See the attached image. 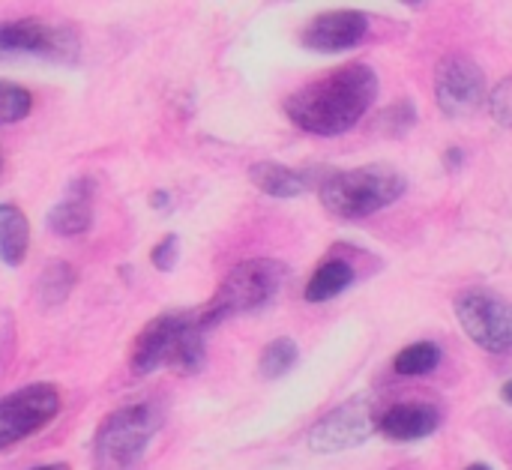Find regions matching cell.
<instances>
[{
  "instance_id": "19",
  "label": "cell",
  "mask_w": 512,
  "mask_h": 470,
  "mask_svg": "<svg viewBox=\"0 0 512 470\" xmlns=\"http://www.w3.org/2000/svg\"><path fill=\"white\" fill-rule=\"evenodd\" d=\"M297 357H300V351H297V345H294L291 339H273V342L261 351L258 369H261V375H264L267 381H273V378L288 375V372L294 369Z\"/></svg>"
},
{
  "instance_id": "18",
  "label": "cell",
  "mask_w": 512,
  "mask_h": 470,
  "mask_svg": "<svg viewBox=\"0 0 512 470\" xmlns=\"http://www.w3.org/2000/svg\"><path fill=\"white\" fill-rule=\"evenodd\" d=\"M438 363H441V348L435 342H417L396 354L393 369L405 378H417V375H429Z\"/></svg>"
},
{
  "instance_id": "14",
  "label": "cell",
  "mask_w": 512,
  "mask_h": 470,
  "mask_svg": "<svg viewBox=\"0 0 512 470\" xmlns=\"http://www.w3.org/2000/svg\"><path fill=\"white\" fill-rule=\"evenodd\" d=\"M249 180L270 198H297L306 192L303 174H297L282 162H255L249 168Z\"/></svg>"
},
{
  "instance_id": "20",
  "label": "cell",
  "mask_w": 512,
  "mask_h": 470,
  "mask_svg": "<svg viewBox=\"0 0 512 470\" xmlns=\"http://www.w3.org/2000/svg\"><path fill=\"white\" fill-rule=\"evenodd\" d=\"M33 111V93L0 78V123H18Z\"/></svg>"
},
{
  "instance_id": "6",
  "label": "cell",
  "mask_w": 512,
  "mask_h": 470,
  "mask_svg": "<svg viewBox=\"0 0 512 470\" xmlns=\"http://www.w3.org/2000/svg\"><path fill=\"white\" fill-rule=\"evenodd\" d=\"M462 330L489 354L512 351V303L489 288H468L453 303Z\"/></svg>"
},
{
  "instance_id": "1",
  "label": "cell",
  "mask_w": 512,
  "mask_h": 470,
  "mask_svg": "<svg viewBox=\"0 0 512 470\" xmlns=\"http://www.w3.org/2000/svg\"><path fill=\"white\" fill-rule=\"evenodd\" d=\"M378 99V75L366 63H345L309 81L285 99L288 120L309 135H342L354 129Z\"/></svg>"
},
{
  "instance_id": "15",
  "label": "cell",
  "mask_w": 512,
  "mask_h": 470,
  "mask_svg": "<svg viewBox=\"0 0 512 470\" xmlns=\"http://www.w3.org/2000/svg\"><path fill=\"white\" fill-rule=\"evenodd\" d=\"M351 285H354V267L348 261L330 258L306 282V300L309 303H324V300H333L336 294H342Z\"/></svg>"
},
{
  "instance_id": "24",
  "label": "cell",
  "mask_w": 512,
  "mask_h": 470,
  "mask_svg": "<svg viewBox=\"0 0 512 470\" xmlns=\"http://www.w3.org/2000/svg\"><path fill=\"white\" fill-rule=\"evenodd\" d=\"M501 399H504L507 405H512V378L504 384V387H501Z\"/></svg>"
},
{
  "instance_id": "8",
  "label": "cell",
  "mask_w": 512,
  "mask_h": 470,
  "mask_svg": "<svg viewBox=\"0 0 512 470\" xmlns=\"http://www.w3.org/2000/svg\"><path fill=\"white\" fill-rule=\"evenodd\" d=\"M378 423H381V414H378L375 399L357 396L312 426L309 450L312 453H342V450L360 447L378 432Z\"/></svg>"
},
{
  "instance_id": "17",
  "label": "cell",
  "mask_w": 512,
  "mask_h": 470,
  "mask_svg": "<svg viewBox=\"0 0 512 470\" xmlns=\"http://www.w3.org/2000/svg\"><path fill=\"white\" fill-rule=\"evenodd\" d=\"M75 288V270L66 261H51L42 267L39 279H36V297L45 306H57L69 297V291Z\"/></svg>"
},
{
  "instance_id": "3",
  "label": "cell",
  "mask_w": 512,
  "mask_h": 470,
  "mask_svg": "<svg viewBox=\"0 0 512 470\" xmlns=\"http://www.w3.org/2000/svg\"><path fill=\"white\" fill-rule=\"evenodd\" d=\"M408 189L402 171L390 165H360L351 171L330 174L318 195L321 204L339 219H366L390 204H396Z\"/></svg>"
},
{
  "instance_id": "12",
  "label": "cell",
  "mask_w": 512,
  "mask_h": 470,
  "mask_svg": "<svg viewBox=\"0 0 512 470\" xmlns=\"http://www.w3.org/2000/svg\"><path fill=\"white\" fill-rule=\"evenodd\" d=\"M438 426H441L438 408H432L426 402H399L381 414L378 432L390 441L408 444V441H420V438L435 435Z\"/></svg>"
},
{
  "instance_id": "9",
  "label": "cell",
  "mask_w": 512,
  "mask_h": 470,
  "mask_svg": "<svg viewBox=\"0 0 512 470\" xmlns=\"http://www.w3.org/2000/svg\"><path fill=\"white\" fill-rule=\"evenodd\" d=\"M75 54H78V36L66 27L48 24L42 18L0 21V60L9 57L75 60Z\"/></svg>"
},
{
  "instance_id": "10",
  "label": "cell",
  "mask_w": 512,
  "mask_h": 470,
  "mask_svg": "<svg viewBox=\"0 0 512 470\" xmlns=\"http://www.w3.org/2000/svg\"><path fill=\"white\" fill-rule=\"evenodd\" d=\"M435 99L447 117L474 114L486 99V75L468 54H447L435 66Z\"/></svg>"
},
{
  "instance_id": "2",
  "label": "cell",
  "mask_w": 512,
  "mask_h": 470,
  "mask_svg": "<svg viewBox=\"0 0 512 470\" xmlns=\"http://www.w3.org/2000/svg\"><path fill=\"white\" fill-rule=\"evenodd\" d=\"M204 336L198 312H165L156 315L132 342L129 366L132 375H153L159 369H177L195 375L204 366Z\"/></svg>"
},
{
  "instance_id": "11",
  "label": "cell",
  "mask_w": 512,
  "mask_h": 470,
  "mask_svg": "<svg viewBox=\"0 0 512 470\" xmlns=\"http://www.w3.org/2000/svg\"><path fill=\"white\" fill-rule=\"evenodd\" d=\"M369 33V18L360 9H336L315 15L303 30V45L318 54H339L360 45Z\"/></svg>"
},
{
  "instance_id": "5",
  "label": "cell",
  "mask_w": 512,
  "mask_h": 470,
  "mask_svg": "<svg viewBox=\"0 0 512 470\" xmlns=\"http://www.w3.org/2000/svg\"><path fill=\"white\" fill-rule=\"evenodd\" d=\"M285 279H288V267L276 258H249V261L237 264L219 282L210 303L204 309H198L201 324L210 330L225 318L246 315V312L267 306L282 291Z\"/></svg>"
},
{
  "instance_id": "16",
  "label": "cell",
  "mask_w": 512,
  "mask_h": 470,
  "mask_svg": "<svg viewBox=\"0 0 512 470\" xmlns=\"http://www.w3.org/2000/svg\"><path fill=\"white\" fill-rule=\"evenodd\" d=\"M93 225V207L87 198H63L48 210V228L60 237H78L90 231Z\"/></svg>"
},
{
  "instance_id": "22",
  "label": "cell",
  "mask_w": 512,
  "mask_h": 470,
  "mask_svg": "<svg viewBox=\"0 0 512 470\" xmlns=\"http://www.w3.org/2000/svg\"><path fill=\"white\" fill-rule=\"evenodd\" d=\"M177 255H180V237H177V234H168V237H162V240L153 246L150 261H153V267H156V270L168 273V270H174Z\"/></svg>"
},
{
  "instance_id": "26",
  "label": "cell",
  "mask_w": 512,
  "mask_h": 470,
  "mask_svg": "<svg viewBox=\"0 0 512 470\" xmlns=\"http://www.w3.org/2000/svg\"><path fill=\"white\" fill-rule=\"evenodd\" d=\"M465 470H492L489 465H471V468H465Z\"/></svg>"
},
{
  "instance_id": "21",
  "label": "cell",
  "mask_w": 512,
  "mask_h": 470,
  "mask_svg": "<svg viewBox=\"0 0 512 470\" xmlns=\"http://www.w3.org/2000/svg\"><path fill=\"white\" fill-rule=\"evenodd\" d=\"M489 111L501 126H512V75L498 81L489 93Z\"/></svg>"
},
{
  "instance_id": "23",
  "label": "cell",
  "mask_w": 512,
  "mask_h": 470,
  "mask_svg": "<svg viewBox=\"0 0 512 470\" xmlns=\"http://www.w3.org/2000/svg\"><path fill=\"white\" fill-rule=\"evenodd\" d=\"M462 156H465V153H462L459 147H453V150H447V165H450V168H456V165L462 162Z\"/></svg>"
},
{
  "instance_id": "13",
  "label": "cell",
  "mask_w": 512,
  "mask_h": 470,
  "mask_svg": "<svg viewBox=\"0 0 512 470\" xmlns=\"http://www.w3.org/2000/svg\"><path fill=\"white\" fill-rule=\"evenodd\" d=\"M30 246V225L21 207L15 204H0V261L6 267H21L27 258Z\"/></svg>"
},
{
  "instance_id": "7",
  "label": "cell",
  "mask_w": 512,
  "mask_h": 470,
  "mask_svg": "<svg viewBox=\"0 0 512 470\" xmlns=\"http://www.w3.org/2000/svg\"><path fill=\"white\" fill-rule=\"evenodd\" d=\"M60 411V390L54 384H30L0 399V450H9L39 429H45Z\"/></svg>"
},
{
  "instance_id": "25",
  "label": "cell",
  "mask_w": 512,
  "mask_h": 470,
  "mask_svg": "<svg viewBox=\"0 0 512 470\" xmlns=\"http://www.w3.org/2000/svg\"><path fill=\"white\" fill-rule=\"evenodd\" d=\"M30 470H69V465H63V462H54V465H39V468H30Z\"/></svg>"
},
{
  "instance_id": "27",
  "label": "cell",
  "mask_w": 512,
  "mask_h": 470,
  "mask_svg": "<svg viewBox=\"0 0 512 470\" xmlns=\"http://www.w3.org/2000/svg\"><path fill=\"white\" fill-rule=\"evenodd\" d=\"M0 168H3V159H0Z\"/></svg>"
},
{
  "instance_id": "4",
  "label": "cell",
  "mask_w": 512,
  "mask_h": 470,
  "mask_svg": "<svg viewBox=\"0 0 512 470\" xmlns=\"http://www.w3.org/2000/svg\"><path fill=\"white\" fill-rule=\"evenodd\" d=\"M159 429L162 414L150 402L111 411L93 435V470H138Z\"/></svg>"
}]
</instances>
